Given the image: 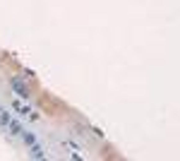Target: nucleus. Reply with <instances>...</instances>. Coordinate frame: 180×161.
Listing matches in <instances>:
<instances>
[{"label": "nucleus", "instance_id": "obj_1", "mask_svg": "<svg viewBox=\"0 0 180 161\" xmlns=\"http://www.w3.org/2000/svg\"><path fill=\"white\" fill-rule=\"evenodd\" d=\"M12 87H15V91H17V96H22V99H27V96H29L27 87H24V84H22L19 80H12Z\"/></svg>", "mask_w": 180, "mask_h": 161}, {"label": "nucleus", "instance_id": "obj_2", "mask_svg": "<svg viewBox=\"0 0 180 161\" xmlns=\"http://www.w3.org/2000/svg\"><path fill=\"white\" fill-rule=\"evenodd\" d=\"M29 154H31L34 159H43V156H46V152L41 149V147H38V144H31V149H29Z\"/></svg>", "mask_w": 180, "mask_h": 161}, {"label": "nucleus", "instance_id": "obj_3", "mask_svg": "<svg viewBox=\"0 0 180 161\" xmlns=\"http://www.w3.org/2000/svg\"><path fill=\"white\" fill-rule=\"evenodd\" d=\"M7 130H10V135H22V125L15 123V120H10V123H7Z\"/></svg>", "mask_w": 180, "mask_h": 161}, {"label": "nucleus", "instance_id": "obj_4", "mask_svg": "<svg viewBox=\"0 0 180 161\" xmlns=\"http://www.w3.org/2000/svg\"><path fill=\"white\" fill-rule=\"evenodd\" d=\"M10 120H12V118H10L7 113L2 111V108H0V125H2V127H7V123H10Z\"/></svg>", "mask_w": 180, "mask_h": 161}, {"label": "nucleus", "instance_id": "obj_5", "mask_svg": "<svg viewBox=\"0 0 180 161\" xmlns=\"http://www.w3.org/2000/svg\"><path fill=\"white\" fill-rule=\"evenodd\" d=\"M24 142L31 147V144H36V137H34V135H27V132H24Z\"/></svg>", "mask_w": 180, "mask_h": 161}, {"label": "nucleus", "instance_id": "obj_6", "mask_svg": "<svg viewBox=\"0 0 180 161\" xmlns=\"http://www.w3.org/2000/svg\"><path fill=\"white\" fill-rule=\"evenodd\" d=\"M15 108H17V111H19V113H22V116H27V113H29V108H24V106H22V104H15Z\"/></svg>", "mask_w": 180, "mask_h": 161}]
</instances>
